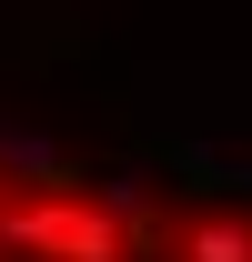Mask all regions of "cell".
<instances>
[{
    "label": "cell",
    "mask_w": 252,
    "mask_h": 262,
    "mask_svg": "<svg viewBox=\"0 0 252 262\" xmlns=\"http://www.w3.org/2000/svg\"><path fill=\"white\" fill-rule=\"evenodd\" d=\"M0 262H252V212L0 151Z\"/></svg>",
    "instance_id": "1"
}]
</instances>
